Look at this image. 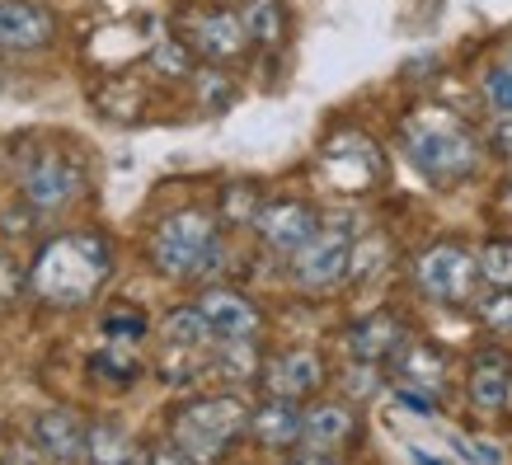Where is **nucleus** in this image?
Returning <instances> with one entry per match:
<instances>
[{"mask_svg":"<svg viewBox=\"0 0 512 465\" xmlns=\"http://www.w3.org/2000/svg\"><path fill=\"white\" fill-rule=\"evenodd\" d=\"M113 268L118 259H113V240L104 231H62L38 245V254L24 268V287L43 306L76 310L104 292Z\"/></svg>","mask_w":512,"mask_h":465,"instance_id":"obj_1","label":"nucleus"},{"mask_svg":"<svg viewBox=\"0 0 512 465\" xmlns=\"http://www.w3.org/2000/svg\"><path fill=\"white\" fill-rule=\"evenodd\" d=\"M395 146L437 188L466 184L484 160V146L475 137V127L456 109H447V104H419V109L404 113L400 127H395Z\"/></svg>","mask_w":512,"mask_h":465,"instance_id":"obj_2","label":"nucleus"},{"mask_svg":"<svg viewBox=\"0 0 512 465\" xmlns=\"http://www.w3.org/2000/svg\"><path fill=\"white\" fill-rule=\"evenodd\" d=\"M151 268L160 278L188 282L212 278L226 264V240H221V217L207 207H179L151 231Z\"/></svg>","mask_w":512,"mask_h":465,"instance_id":"obj_3","label":"nucleus"},{"mask_svg":"<svg viewBox=\"0 0 512 465\" xmlns=\"http://www.w3.org/2000/svg\"><path fill=\"white\" fill-rule=\"evenodd\" d=\"M85 184H90L85 155L66 141H33L15 151V188L33 217H57L76 207Z\"/></svg>","mask_w":512,"mask_h":465,"instance_id":"obj_4","label":"nucleus"},{"mask_svg":"<svg viewBox=\"0 0 512 465\" xmlns=\"http://www.w3.org/2000/svg\"><path fill=\"white\" fill-rule=\"evenodd\" d=\"M249 423V404L231 390L221 395H198L188 400L170 423L174 451L184 456L188 465H221L235 451V442L245 437Z\"/></svg>","mask_w":512,"mask_h":465,"instance_id":"obj_5","label":"nucleus"},{"mask_svg":"<svg viewBox=\"0 0 512 465\" xmlns=\"http://www.w3.org/2000/svg\"><path fill=\"white\" fill-rule=\"evenodd\" d=\"M414 282L433 306L470 310L480 301V268H475V249L466 240H433L419 249L414 259Z\"/></svg>","mask_w":512,"mask_h":465,"instance_id":"obj_6","label":"nucleus"},{"mask_svg":"<svg viewBox=\"0 0 512 465\" xmlns=\"http://www.w3.org/2000/svg\"><path fill=\"white\" fill-rule=\"evenodd\" d=\"M353 240L357 226L348 217L320 221V231L287 259V273L301 292H334L339 282H348V264H353Z\"/></svg>","mask_w":512,"mask_h":465,"instance_id":"obj_7","label":"nucleus"},{"mask_svg":"<svg viewBox=\"0 0 512 465\" xmlns=\"http://www.w3.org/2000/svg\"><path fill=\"white\" fill-rule=\"evenodd\" d=\"M179 38L193 47V57H202V62H212V66H235V62H245V52H249V33L240 24V10L221 5V0H207V5L184 10Z\"/></svg>","mask_w":512,"mask_h":465,"instance_id":"obj_8","label":"nucleus"},{"mask_svg":"<svg viewBox=\"0 0 512 465\" xmlns=\"http://www.w3.org/2000/svg\"><path fill=\"white\" fill-rule=\"evenodd\" d=\"M320 170L339 193H367L386 179V155L367 132H343L329 137L320 151Z\"/></svg>","mask_w":512,"mask_h":465,"instance_id":"obj_9","label":"nucleus"},{"mask_svg":"<svg viewBox=\"0 0 512 465\" xmlns=\"http://www.w3.org/2000/svg\"><path fill=\"white\" fill-rule=\"evenodd\" d=\"M320 207L311 198H268L259 202V212H254V235L264 240V249H273L278 259H292L296 249L306 245L315 231H320Z\"/></svg>","mask_w":512,"mask_h":465,"instance_id":"obj_10","label":"nucleus"},{"mask_svg":"<svg viewBox=\"0 0 512 465\" xmlns=\"http://www.w3.org/2000/svg\"><path fill=\"white\" fill-rule=\"evenodd\" d=\"M193 306H198L212 343H254V334L264 325L259 306L245 292H235V287H207Z\"/></svg>","mask_w":512,"mask_h":465,"instance_id":"obj_11","label":"nucleus"},{"mask_svg":"<svg viewBox=\"0 0 512 465\" xmlns=\"http://www.w3.org/2000/svg\"><path fill=\"white\" fill-rule=\"evenodd\" d=\"M343 343H348L353 362L386 367V362L400 357L404 343H409V320H404L400 310H367V315H357L353 325L343 329Z\"/></svg>","mask_w":512,"mask_h":465,"instance_id":"obj_12","label":"nucleus"},{"mask_svg":"<svg viewBox=\"0 0 512 465\" xmlns=\"http://www.w3.org/2000/svg\"><path fill=\"white\" fill-rule=\"evenodd\" d=\"M57 15L43 0H0V52L5 57H33L52 47Z\"/></svg>","mask_w":512,"mask_h":465,"instance_id":"obj_13","label":"nucleus"},{"mask_svg":"<svg viewBox=\"0 0 512 465\" xmlns=\"http://www.w3.org/2000/svg\"><path fill=\"white\" fill-rule=\"evenodd\" d=\"M362 433L357 423V409L343 400H315L311 409H301V447L320 451V456H334L343 451L353 437Z\"/></svg>","mask_w":512,"mask_h":465,"instance_id":"obj_14","label":"nucleus"},{"mask_svg":"<svg viewBox=\"0 0 512 465\" xmlns=\"http://www.w3.org/2000/svg\"><path fill=\"white\" fill-rule=\"evenodd\" d=\"M325 386V357L311 353V348H287V353L268 357L264 367V390L278 395V400H306Z\"/></svg>","mask_w":512,"mask_h":465,"instance_id":"obj_15","label":"nucleus"},{"mask_svg":"<svg viewBox=\"0 0 512 465\" xmlns=\"http://www.w3.org/2000/svg\"><path fill=\"white\" fill-rule=\"evenodd\" d=\"M466 390L470 404L480 414H503L512 400V357L508 348H480L470 357V372H466Z\"/></svg>","mask_w":512,"mask_h":465,"instance_id":"obj_16","label":"nucleus"},{"mask_svg":"<svg viewBox=\"0 0 512 465\" xmlns=\"http://www.w3.org/2000/svg\"><path fill=\"white\" fill-rule=\"evenodd\" d=\"M29 437L47 461H57V465L85 461V423L71 409H43V414H33Z\"/></svg>","mask_w":512,"mask_h":465,"instance_id":"obj_17","label":"nucleus"},{"mask_svg":"<svg viewBox=\"0 0 512 465\" xmlns=\"http://www.w3.org/2000/svg\"><path fill=\"white\" fill-rule=\"evenodd\" d=\"M245 433L259 442L264 451H292L301 442V404L268 395L259 409H249Z\"/></svg>","mask_w":512,"mask_h":465,"instance_id":"obj_18","label":"nucleus"},{"mask_svg":"<svg viewBox=\"0 0 512 465\" xmlns=\"http://www.w3.org/2000/svg\"><path fill=\"white\" fill-rule=\"evenodd\" d=\"M395 372H400V386L419 390V395H433L447 386V353L433 348V343H404L400 357H395Z\"/></svg>","mask_w":512,"mask_h":465,"instance_id":"obj_19","label":"nucleus"},{"mask_svg":"<svg viewBox=\"0 0 512 465\" xmlns=\"http://www.w3.org/2000/svg\"><path fill=\"white\" fill-rule=\"evenodd\" d=\"M240 24L249 33V47H282L287 43V29H292V10L287 0H245L240 5Z\"/></svg>","mask_w":512,"mask_h":465,"instance_id":"obj_20","label":"nucleus"},{"mask_svg":"<svg viewBox=\"0 0 512 465\" xmlns=\"http://www.w3.org/2000/svg\"><path fill=\"white\" fill-rule=\"evenodd\" d=\"M85 461L90 465H141V451L123 423L104 419V423H94V428H85Z\"/></svg>","mask_w":512,"mask_h":465,"instance_id":"obj_21","label":"nucleus"},{"mask_svg":"<svg viewBox=\"0 0 512 465\" xmlns=\"http://www.w3.org/2000/svg\"><path fill=\"white\" fill-rule=\"evenodd\" d=\"M160 339H165L170 353H184V357H198L202 348H212V334H207V325H202L198 306L170 310V315L160 320Z\"/></svg>","mask_w":512,"mask_h":465,"instance_id":"obj_22","label":"nucleus"},{"mask_svg":"<svg viewBox=\"0 0 512 465\" xmlns=\"http://www.w3.org/2000/svg\"><path fill=\"white\" fill-rule=\"evenodd\" d=\"M146 66L165 80H188L198 71V57H193V47H188L179 33H160L156 43L146 47Z\"/></svg>","mask_w":512,"mask_h":465,"instance_id":"obj_23","label":"nucleus"},{"mask_svg":"<svg viewBox=\"0 0 512 465\" xmlns=\"http://www.w3.org/2000/svg\"><path fill=\"white\" fill-rule=\"evenodd\" d=\"M193 90H198V104L202 109H212V113H226L235 104V80H231V71H221V66H198L193 71Z\"/></svg>","mask_w":512,"mask_h":465,"instance_id":"obj_24","label":"nucleus"},{"mask_svg":"<svg viewBox=\"0 0 512 465\" xmlns=\"http://www.w3.org/2000/svg\"><path fill=\"white\" fill-rule=\"evenodd\" d=\"M90 372L99 376V381H109V386H132L141 376V362L132 357V348L109 343V348H99V353L90 357Z\"/></svg>","mask_w":512,"mask_h":465,"instance_id":"obj_25","label":"nucleus"},{"mask_svg":"<svg viewBox=\"0 0 512 465\" xmlns=\"http://www.w3.org/2000/svg\"><path fill=\"white\" fill-rule=\"evenodd\" d=\"M99 334H104V343H123V348H132V343H141L146 334H151V325H146V315H141L137 306H113V310H104Z\"/></svg>","mask_w":512,"mask_h":465,"instance_id":"obj_26","label":"nucleus"},{"mask_svg":"<svg viewBox=\"0 0 512 465\" xmlns=\"http://www.w3.org/2000/svg\"><path fill=\"white\" fill-rule=\"evenodd\" d=\"M475 268H480V282L489 287H512V240L494 235L475 249Z\"/></svg>","mask_w":512,"mask_h":465,"instance_id":"obj_27","label":"nucleus"},{"mask_svg":"<svg viewBox=\"0 0 512 465\" xmlns=\"http://www.w3.org/2000/svg\"><path fill=\"white\" fill-rule=\"evenodd\" d=\"M475 315H480L494 334H512V287H498V292L480 296V301H475Z\"/></svg>","mask_w":512,"mask_h":465,"instance_id":"obj_28","label":"nucleus"},{"mask_svg":"<svg viewBox=\"0 0 512 465\" xmlns=\"http://www.w3.org/2000/svg\"><path fill=\"white\" fill-rule=\"evenodd\" d=\"M484 104L498 113V118H512V66H489L484 71Z\"/></svg>","mask_w":512,"mask_h":465,"instance_id":"obj_29","label":"nucleus"},{"mask_svg":"<svg viewBox=\"0 0 512 465\" xmlns=\"http://www.w3.org/2000/svg\"><path fill=\"white\" fill-rule=\"evenodd\" d=\"M259 188L254 184H235V188H226V212H221V217H231V221H254V212H259Z\"/></svg>","mask_w":512,"mask_h":465,"instance_id":"obj_30","label":"nucleus"},{"mask_svg":"<svg viewBox=\"0 0 512 465\" xmlns=\"http://www.w3.org/2000/svg\"><path fill=\"white\" fill-rule=\"evenodd\" d=\"M489 151L512 170V118H498L494 123V132H489Z\"/></svg>","mask_w":512,"mask_h":465,"instance_id":"obj_31","label":"nucleus"},{"mask_svg":"<svg viewBox=\"0 0 512 465\" xmlns=\"http://www.w3.org/2000/svg\"><path fill=\"white\" fill-rule=\"evenodd\" d=\"M19 287H24V268H15L5 254H0V301H5V296H15Z\"/></svg>","mask_w":512,"mask_h":465,"instance_id":"obj_32","label":"nucleus"},{"mask_svg":"<svg viewBox=\"0 0 512 465\" xmlns=\"http://www.w3.org/2000/svg\"><path fill=\"white\" fill-rule=\"evenodd\" d=\"M146 465H188V461H184V456H179L174 447H165V451H156V456H151Z\"/></svg>","mask_w":512,"mask_h":465,"instance_id":"obj_33","label":"nucleus"},{"mask_svg":"<svg viewBox=\"0 0 512 465\" xmlns=\"http://www.w3.org/2000/svg\"><path fill=\"white\" fill-rule=\"evenodd\" d=\"M287 465H334V456H320V451H306V456H296Z\"/></svg>","mask_w":512,"mask_h":465,"instance_id":"obj_34","label":"nucleus"},{"mask_svg":"<svg viewBox=\"0 0 512 465\" xmlns=\"http://www.w3.org/2000/svg\"><path fill=\"white\" fill-rule=\"evenodd\" d=\"M409 456H414V465H442V461H433V456H428V451H423V447H414V451H409Z\"/></svg>","mask_w":512,"mask_h":465,"instance_id":"obj_35","label":"nucleus"},{"mask_svg":"<svg viewBox=\"0 0 512 465\" xmlns=\"http://www.w3.org/2000/svg\"><path fill=\"white\" fill-rule=\"evenodd\" d=\"M498 198H503V207L512 212V179H503V193H498Z\"/></svg>","mask_w":512,"mask_h":465,"instance_id":"obj_36","label":"nucleus"},{"mask_svg":"<svg viewBox=\"0 0 512 465\" xmlns=\"http://www.w3.org/2000/svg\"><path fill=\"white\" fill-rule=\"evenodd\" d=\"M503 66H512V43H508V52H503Z\"/></svg>","mask_w":512,"mask_h":465,"instance_id":"obj_37","label":"nucleus"},{"mask_svg":"<svg viewBox=\"0 0 512 465\" xmlns=\"http://www.w3.org/2000/svg\"><path fill=\"white\" fill-rule=\"evenodd\" d=\"M221 5H231V0H221Z\"/></svg>","mask_w":512,"mask_h":465,"instance_id":"obj_38","label":"nucleus"}]
</instances>
